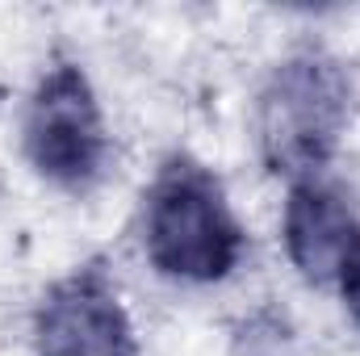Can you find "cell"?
<instances>
[{
	"label": "cell",
	"instance_id": "cell-6",
	"mask_svg": "<svg viewBox=\"0 0 360 356\" xmlns=\"http://www.w3.org/2000/svg\"><path fill=\"white\" fill-rule=\"evenodd\" d=\"M340 293H344V306H348L352 323L360 327V260L348 268V272H344V281H340Z\"/></svg>",
	"mask_w": 360,
	"mask_h": 356
},
{
	"label": "cell",
	"instance_id": "cell-3",
	"mask_svg": "<svg viewBox=\"0 0 360 356\" xmlns=\"http://www.w3.org/2000/svg\"><path fill=\"white\" fill-rule=\"evenodd\" d=\"M25 151L55 184H89L105 164V122L80 68H55L30 105Z\"/></svg>",
	"mask_w": 360,
	"mask_h": 356
},
{
	"label": "cell",
	"instance_id": "cell-1",
	"mask_svg": "<svg viewBox=\"0 0 360 356\" xmlns=\"http://www.w3.org/2000/svg\"><path fill=\"white\" fill-rule=\"evenodd\" d=\"M147 256L176 281H222L243 256V231L218 184L193 164H172L147 197Z\"/></svg>",
	"mask_w": 360,
	"mask_h": 356
},
{
	"label": "cell",
	"instance_id": "cell-2",
	"mask_svg": "<svg viewBox=\"0 0 360 356\" xmlns=\"http://www.w3.org/2000/svg\"><path fill=\"white\" fill-rule=\"evenodd\" d=\"M348 122V80L323 55H297L272 72L260 96V151L272 172L310 177L323 168Z\"/></svg>",
	"mask_w": 360,
	"mask_h": 356
},
{
	"label": "cell",
	"instance_id": "cell-4",
	"mask_svg": "<svg viewBox=\"0 0 360 356\" xmlns=\"http://www.w3.org/2000/svg\"><path fill=\"white\" fill-rule=\"evenodd\" d=\"M38 356H134V327L101 272L55 285L38 310Z\"/></svg>",
	"mask_w": 360,
	"mask_h": 356
},
{
	"label": "cell",
	"instance_id": "cell-5",
	"mask_svg": "<svg viewBox=\"0 0 360 356\" xmlns=\"http://www.w3.org/2000/svg\"><path fill=\"white\" fill-rule=\"evenodd\" d=\"M285 252L314 285H340L360 260V227L340 193L302 180L285 201Z\"/></svg>",
	"mask_w": 360,
	"mask_h": 356
}]
</instances>
